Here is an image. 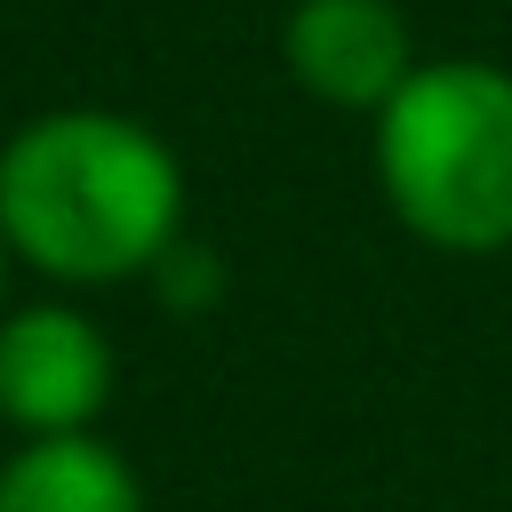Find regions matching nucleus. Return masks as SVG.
Returning a JSON list of instances; mask_svg holds the SVG:
<instances>
[{
	"mask_svg": "<svg viewBox=\"0 0 512 512\" xmlns=\"http://www.w3.org/2000/svg\"><path fill=\"white\" fill-rule=\"evenodd\" d=\"M0 232L48 280H136L184 232V168L128 112H40L0 144Z\"/></svg>",
	"mask_w": 512,
	"mask_h": 512,
	"instance_id": "f257e3e1",
	"label": "nucleus"
},
{
	"mask_svg": "<svg viewBox=\"0 0 512 512\" xmlns=\"http://www.w3.org/2000/svg\"><path fill=\"white\" fill-rule=\"evenodd\" d=\"M376 184L440 256L512 248V72L472 56L416 64L376 112Z\"/></svg>",
	"mask_w": 512,
	"mask_h": 512,
	"instance_id": "f03ea898",
	"label": "nucleus"
},
{
	"mask_svg": "<svg viewBox=\"0 0 512 512\" xmlns=\"http://www.w3.org/2000/svg\"><path fill=\"white\" fill-rule=\"evenodd\" d=\"M112 392V344L72 304H24L0 312V416L24 440L88 432Z\"/></svg>",
	"mask_w": 512,
	"mask_h": 512,
	"instance_id": "7ed1b4c3",
	"label": "nucleus"
},
{
	"mask_svg": "<svg viewBox=\"0 0 512 512\" xmlns=\"http://www.w3.org/2000/svg\"><path fill=\"white\" fill-rule=\"evenodd\" d=\"M280 56L336 112H384L416 72V40L392 0H296L280 24Z\"/></svg>",
	"mask_w": 512,
	"mask_h": 512,
	"instance_id": "20e7f679",
	"label": "nucleus"
},
{
	"mask_svg": "<svg viewBox=\"0 0 512 512\" xmlns=\"http://www.w3.org/2000/svg\"><path fill=\"white\" fill-rule=\"evenodd\" d=\"M0 512H144V488L96 432H48L0 464Z\"/></svg>",
	"mask_w": 512,
	"mask_h": 512,
	"instance_id": "39448f33",
	"label": "nucleus"
},
{
	"mask_svg": "<svg viewBox=\"0 0 512 512\" xmlns=\"http://www.w3.org/2000/svg\"><path fill=\"white\" fill-rule=\"evenodd\" d=\"M8 256H16V248H8V232H0V312H8Z\"/></svg>",
	"mask_w": 512,
	"mask_h": 512,
	"instance_id": "423d86ee",
	"label": "nucleus"
}]
</instances>
